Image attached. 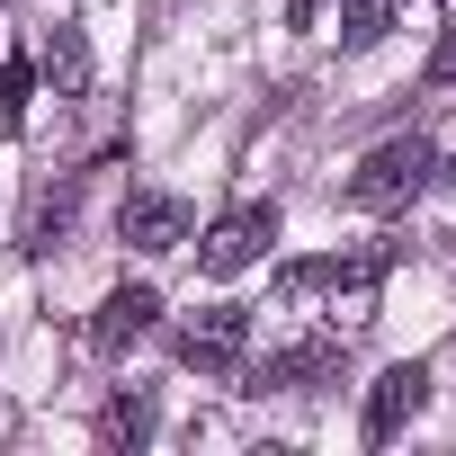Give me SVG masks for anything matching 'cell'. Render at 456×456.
I'll use <instances>...</instances> for the list:
<instances>
[{
  "label": "cell",
  "instance_id": "7",
  "mask_svg": "<svg viewBox=\"0 0 456 456\" xmlns=\"http://www.w3.org/2000/svg\"><path fill=\"white\" fill-rule=\"evenodd\" d=\"M152 314H161V296H152V287H117V296L90 314V349H126V340H143V331H152Z\"/></svg>",
  "mask_w": 456,
  "mask_h": 456
},
{
  "label": "cell",
  "instance_id": "12",
  "mask_svg": "<svg viewBox=\"0 0 456 456\" xmlns=\"http://www.w3.org/2000/svg\"><path fill=\"white\" fill-rule=\"evenodd\" d=\"M331 278H340V260H296V269H278V296H287V305H305V296H322Z\"/></svg>",
  "mask_w": 456,
  "mask_h": 456
},
{
  "label": "cell",
  "instance_id": "14",
  "mask_svg": "<svg viewBox=\"0 0 456 456\" xmlns=\"http://www.w3.org/2000/svg\"><path fill=\"white\" fill-rule=\"evenodd\" d=\"M314 10H322V0H287V28H314Z\"/></svg>",
  "mask_w": 456,
  "mask_h": 456
},
{
  "label": "cell",
  "instance_id": "4",
  "mask_svg": "<svg viewBox=\"0 0 456 456\" xmlns=\"http://www.w3.org/2000/svg\"><path fill=\"white\" fill-rule=\"evenodd\" d=\"M331 376H340V340H296V349H278L269 367H251L242 394H314V385H331Z\"/></svg>",
  "mask_w": 456,
  "mask_h": 456
},
{
  "label": "cell",
  "instance_id": "1",
  "mask_svg": "<svg viewBox=\"0 0 456 456\" xmlns=\"http://www.w3.org/2000/svg\"><path fill=\"white\" fill-rule=\"evenodd\" d=\"M429 179H438V152H429L420 134H394V143H376V152L358 161V179H349V206H367V215H394V206H411Z\"/></svg>",
  "mask_w": 456,
  "mask_h": 456
},
{
  "label": "cell",
  "instance_id": "10",
  "mask_svg": "<svg viewBox=\"0 0 456 456\" xmlns=\"http://www.w3.org/2000/svg\"><path fill=\"white\" fill-rule=\"evenodd\" d=\"M385 19H394V0H349V10H340V45H349V54L385 45Z\"/></svg>",
  "mask_w": 456,
  "mask_h": 456
},
{
  "label": "cell",
  "instance_id": "8",
  "mask_svg": "<svg viewBox=\"0 0 456 456\" xmlns=\"http://www.w3.org/2000/svg\"><path fill=\"white\" fill-rule=\"evenodd\" d=\"M37 72H45V90H54V99H81V90H90V37H81V28H45Z\"/></svg>",
  "mask_w": 456,
  "mask_h": 456
},
{
  "label": "cell",
  "instance_id": "2",
  "mask_svg": "<svg viewBox=\"0 0 456 456\" xmlns=\"http://www.w3.org/2000/svg\"><path fill=\"white\" fill-rule=\"evenodd\" d=\"M269 242H278V206H233V215H215V224H206L197 269H206V278H242Z\"/></svg>",
  "mask_w": 456,
  "mask_h": 456
},
{
  "label": "cell",
  "instance_id": "9",
  "mask_svg": "<svg viewBox=\"0 0 456 456\" xmlns=\"http://www.w3.org/2000/svg\"><path fill=\"white\" fill-rule=\"evenodd\" d=\"M99 438H108V447H143V438H152V403H143V394H117V403L99 411Z\"/></svg>",
  "mask_w": 456,
  "mask_h": 456
},
{
  "label": "cell",
  "instance_id": "6",
  "mask_svg": "<svg viewBox=\"0 0 456 456\" xmlns=\"http://www.w3.org/2000/svg\"><path fill=\"white\" fill-rule=\"evenodd\" d=\"M117 233H126L134 251H179V242H188V206L161 197V188H134V197L117 206Z\"/></svg>",
  "mask_w": 456,
  "mask_h": 456
},
{
  "label": "cell",
  "instance_id": "11",
  "mask_svg": "<svg viewBox=\"0 0 456 456\" xmlns=\"http://www.w3.org/2000/svg\"><path fill=\"white\" fill-rule=\"evenodd\" d=\"M28 99H37V72L28 63H0V126H10V134L28 126Z\"/></svg>",
  "mask_w": 456,
  "mask_h": 456
},
{
  "label": "cell",
  "instance_id": "3",
  "mask_svg": "<svg viewBox=\"0 0 456 456\" xmlns=\"http://www.w3.org/2000/svg\"><path fill=\"white\" fill-rule=\"evenodd\" d=\"M242 349H251V314L242 305H206L179 331V367H197V376H242Z\"/></svg>",
  "mask_w": 456,
  "mask_h": 456
},
{
  "label": "cell",
  "instance_id": "13",
  "mask_svg": "<svg viewBox=\"0 0 456 456\" xmlns=\"http://www.w3.org/2000/svg\"><path fill=\"white\" fill-rule=\"evenodd\" d=\"M429 90H456V19H447V37H438V54H429Z\"/></svg>",
  "mask_w": 456,
  "mask_h": 456
},
{
  "label": "cell",
  "instance_id": "5",
  "mask_svg": "<svg viewBox=\"0 0 456 456\" xmlns=\"http://www.w3.org/2000/svg\"><path fill=\"white\" fill-rule=\"evenodd\" d=\"M420 403H429V367H420V358L385 367V376H376V394H367V447H385V438H394Z\"/></svg>",
  "mask_w": 456,
  "mask_h": 456
}]
</instances>
